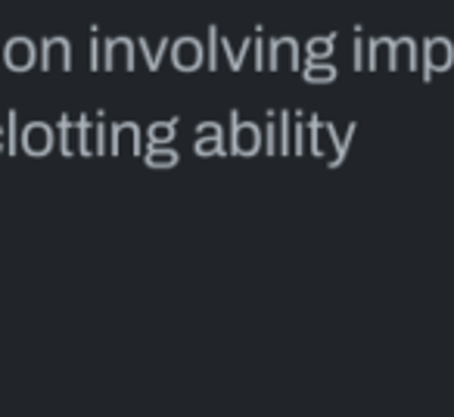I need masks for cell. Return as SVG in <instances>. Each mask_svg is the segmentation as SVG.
I'll return each mask as SVG.
<instances>
[{"label":"cell","mask_w":454,"mask_h":417,"mask_svg":"<svg viewBox=\"0 0 454 417\" xmlns=\"http://www.w3.org/2000/svg\"><path fill=\"white\" fill-rule=\"evenodd\" d=\"M171 59L181 72H193L202 63V44L196 38H177L171 47Z\"/></svg>","instance_id":"obj_1"},{"label":"cell","mask_w":454,"mask_h":417,"mask_svg":"<svg viewBox=\"0 0 454 417\" xmlns=\"http://www.w3.org/2000/svg\"><path fill=\"white\" fill-rule=\"evenodd\" d=\"M423 53H427L429 72L445 69V66H451V59H454V47L448 38H429L427 44H423Z\"/></svg>","instance_id":"obj_2"},{"label":"cell","mask_w":454,"mask_h":417,"mask_svg":"<svg viewBox=\"0 0 454 417\" xmlns=\"http://www.w3.org/2000/svg\"><path fill=\"white\" fill-rule=\"evenodd\" d=\"M240 131H243V140H237L234 146H237L240 153H253V150H255V128H253V125H243Z\"/></svg>","instance_id":"obj_3"},{"label":"cell","mask_w":454,"mask_h":417,"mask_svg":"<svg viewBox=\"0 0 454 417\" xmlns=\"http://www.w3.org/2000/svg\"><path fill=\"white\" fill-rule=\"evenodd\" d=\"M333 41H336V35H330V38L311 41V44H309V57H324V53H330V47H327V44H333Z\"/></svg>","instance_id":"obj_4"},{"label":"cell","mask_w":454,"mask_h":417,"mask_svg":"<svg viewBox=\"0 0 454 417\" xmlns=\"http://www.w3.org/2000/svg\"><path fill=\"white\" fill-rule=\"evenodd\" d=\"M305 78H311V82H330V78H336L333 69H311L305 72Z\"/></svg>","instance_id":"obj_5"}]
</instances>
